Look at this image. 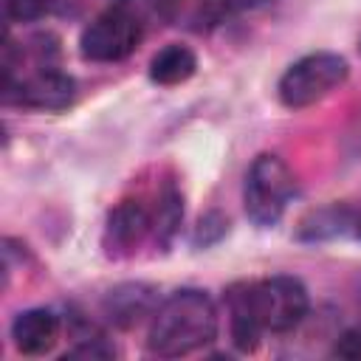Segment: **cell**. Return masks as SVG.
I'll use <instances>...</instances> for the list:
<instances>
[{"instance_id": "obj_3", "label": "cell", "mask_w": 361, "mask_h": 361, "mask_svg": "<svg viewBox=\"0 0 361 361\" xmlns=\"http://www.w3.org/2000/svg\"><path fill=\"white\" fill-rule=\"evenodd\" d=\"M347 76L350 65L344 56L333 51H313L288 65V71L279 76L276 96L288 110H302L338 90L347 82Z\"/></svg>"}, {"instance_id": "obj_11", "label": "cell", "mask_w": 361, "mask_h": 361, "mask_svg": "<svg viewBox=\"0 0 361 361\" xmlns=\"http://www.w3.org/2000/svg\"><path fill=\"white\" fill-rule=\"evenodd\" d=\"M195 71H197V56L189 45H180V42L161 48L149 62V79L161 87L183 85L195 76Z\"/></svg>"}, {"instance_id": "obj_10", "label": "cell", "mask_w": 361, "mask_h": 361, "mask_svg": "<svg viewBox=\"0 0 361 361\" xmlns=\"http://www.w3.org/2000/svg\"><path fill=\"white\" fill-rule=\"evenodd\" d=\"M11 341L20 355H45L59 341V316L48 307H28L11 322Z\"/></svg>"}, {"instance_id": "obj_17", "label": "cell", "mask_w": 361, "mask_h": 361, "mask_svg": "<svg viewBox=\"0 0 361 361\" xmlns=\"http://www.w3.org/2000/svg\"><path fill=\"white\" fill-rule=\"evenodd\" d=\"M333 355H338V358H361V327L341 333L336 347H333Z\"/></svg>"}, {"instance_id": "obj_4", "label": "cell", "mask_w": 361, "mask_h": 361, "mask_svg": "<svg viewBox=\"0 0 361 361\" xmlns=\"http://www.w3.org/2000/svg\"><path fill=\"white\" fill-rule=\"evenodd\" d=\"M141 37V20L124 6H110L82 31L79 51L87 62H121L138 48Z\"/></svg>"}, {"instance_id": "obj_8", "label": "cell", "mask_w": 361, "mask_h": 361, "mask_svg": "<svg viewBox=\"0 0 361 361\" xmlns=\"http://www.w3.org/2000/svg\"><path fill=\"white\" fill-rule=\"evenodd\" d=\"M102 307L116 327L130 330L144 319H152V313L158 310V290L147 282H124L104 296Z\"/></svg>"}, {"instance_id": "obj_15", "label": "cell", "mask_w": 361, "mask_h": 361, "mask_svg": "<svg viewBox=\"0 0 361 361\" xmlns=\"http://www.w3.org/2000/svg\"><path fill=\"white\" fill-rule=\"evenodd\" d=\"M226 228H228V220H226L220 212H209V214L200 220V226H197L195 245H212V243H217V240L226 234Z\"/></svg>"}, {"instance_id": "obj_9", "label": "cell", "mask_w": 361, "mask_h": 361, "mask_svg": "<svg viewBox=\"0 0 361 361\" xmlns=\"http://www.w3.org/2000/svg\"><path fill=\"white\" fill-rule=\"evenodd\" d=\"M226 307H228V327H231V344L240 353H254L259 347L262 336V319L257 313L254 302V282H234L226 290Z\"/></svg>"}, {"instance_id": "obj_7", "label": "cell", "mask_w": 361, "mask_h": 361, "mask_svg": "<svg viewBox=\"0 0 361 361\" xmlns=\"http://www.w3.org/2000/svg\"><path fill=\"white\" fill-rule=\"evenodd\" d=\"M152 231V214L138 200H121L110 209L104 223V251L107 257H130Z\"/></svg>"}, {"instance_id": "obj_2", "label": "cell", "mask_w": 361, "mask_h": 361, "mask_svg": "<svg viewBox=\"0 0 361 361\" xmlns=\"http://www.w3.org/2000/svg\"><path fill=\"white\" fill-rule=\"evenodd\" d=\"M293 192H296V178L290 166L274 152L257 155L245 172V186H243V206L248 220L259 228L276 226Z\"/></svg>"}, {"instance_id": "obj_6", "label": "cell", "mask_w": 361, "mask_h": 361, "mask_svg": "<svg viewBox=\"0 0 361 361\" xmlns=\"http://www.w3.org/2000/svg\"><path fill=\"white\" fill-rule=\"evenodd\" d=\"M73 93H76L73 79L48 62L28 76L6 82V90H3L6 102H17L34 110H62L73 102Z\"/></svg>"}, {"instance_id": "obj_1", "label": "cell", "mask_w": 361, "mask_h": 361, "mask_svg": "<svg viewBox=\"0 0 361 361\" xmlns=\"http://www.w3.org/2000/svg\"><path fill=\"white\" fill-rule=\"evenodd\" d=\"M217 336V307L200 288H180L166 296L149 319L147 347L161 358H180L203 350Z\"/></svg>"}, {"instance_id": "obj_5", "label": "cell", "mask_w": 361, "mask_h": 361, "mask_svg": "<svg viewBox=\"0 0 361 361\" xmlns=\"http://www.w3.org/2000/svg\"><path fill=\"white\" fill-rule=\"evenodd\" d=\"M254 302L262 327L271 333H288L299 327L310 307L305 285L296 276H285V274L254 282Z\"/></svg>"}, {"instance_id": "obj_12", "label": "cell", "mask_w": 361, "mask_h": 361, "mask_svg": "<svg viewBox=\"0 0 361 361\" xmlns=\"http://www.w3.org/2000/svg\"><path fill=\"white\" fill-rule=\"evenodd\" d=\"M353 217H355V212L347 206H338V203L313 209L302 217L296 237L305 243H324V240L341 237V234L353 231Z\"/></svg>"}, {"instance_id": "obj_19", "label": "cell", "mask_w": 361, "mask_h": 361, "mask_svg": "<svg viewBox=\"0 0 361 361\" xmlns=\"http://www.w3.org/2000/svg\"><path fill=\"white\" fill-rule=\"evenodd\" d=\"M240 3V8H245V6H257V3H262V0H237Z\"/></svg>"}, {"instance_id": "obj_13", "label": "cell", "mask_w": 361, "mask_h": 361, "mask_svg": "<svg viewBox=\"0 0 361 361\" xmlns=\"http://www.w3.org/2000/svg\"><path fill=\"white\" fill-rule=\"evenodd\" d=\"M183 220V197H180V189L166 180L161 195H158V209H155V217H152V231L158 237V243L166 248L172 243V237L178 234V226Z\"/></svg>"}, {"instance_id": "obj_18", "label": "cell", "mask_w": 361, "mask_h": 361, "mask_svg": "<svg viewBox=\"0 0 361 361\" xmlns=\"http://www.w3.org/2000/svg\"><path fill=\"white\" fill-rule=\"evenodd\" d=\"M353 234L361 240V212H355V217H353Z\"/></svg>"}, {"instance_id": "obj_14", "label": "cell", "mask_w": 361, "mask_h": 361, "mask_svg": "<svg viewBox=\"0 0 361 361\" xmlns=\"http://www.w3.org/2000/svg\"><path fill=\"white\" fill-rule=\"evenodd\" d=\"M51 8V0H6V17L11 23H34Z\"/></svg>"}, {"instance_id": "obj_16", "label": "cell", "mask_w": 361, "mask_h": 361, "mask_svg": "<svg viewBox=\"0 0 361 361\" xmlns=\"http://www.w3.org/2000/svg\"><path fill=\"white\" fill-rule=\"evenodd\" d=\"M110 355H116V350L102 336H93V338H79V344L65 358H110Z\"/></svg>"}]
</instances>
